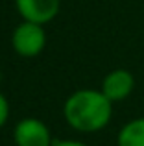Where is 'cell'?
Wrapping results in <instances>:
<instances>
[{"instance_id": "6da1fadb", "label": "cell", "mask_w": 144, "mask_h": 146, "mask_svg": "<svg viewBox=\"0 0 144 146\" xmlns=\"http://www.w3.org/2000/svg\"><path fill=\"white\" fill-rule=\"evenodd\" d=\"M63 117L76 131L96 133L111 122L113 102L102 91L79 89L67 98L63 106Z\"/></svg>"}, {"instance_id": "7a4b0ae2", "label": "cell", "mask_w": 144, "mask_h": 146, "mask_svg": "<svg viewBox=\"0 0 144 146\" xmlns=\"http://www.w3.org/2000/svg\"><path fill=\"white\" fill-rule=\"evenodd\" d=\"M11 44L13 50L22 57H35L46 46V32L43 24L24 21L15 28L11 35Z\"/></svg>"}, {"instance_id": "3957f363", "label": "cell", "mask_w": 144, "mask_h": 146, "mask_svg": "<svg viewBox=\"0 0 144 146\" xmlns=\"http://www.w3.org/2000/svg\"><path fill=\"white\" fill-rule=\"evenodd\" d=\"M13 141L17 146H52V133L39 118H22L13 129Z\"/></svg>"}, {"instance_id": "277c9868", "label": "cell", "mask_w": 144, "mask_h": 146, "mask_svg": "<svg viewBox=\"0 0 144 146\" xmlns=\"http://www.w3.org/2000/svg\"><path fill=\"white\" fill-rule=\"evenodd\" d=\"M133 89H135V76L126 68H115V70L107 72L105 78L102 80L100 87V91L113 104L126 100L133 93Z\"/></svg>"}, {"instance_id": "5b68a950", "label": "cell", "mask_w": 144, "mask_h": 146, "mask_svg": "<svg viewBox=\"0 0 144 146\" xmlns=\"http://www.w3.org/2000/svg\"><path fill=\"white\" fill-rule=\"evenodd\" d=\"M15 6L24 21L46 24L59 13L61 0H15Z\"/></svg>"}, {"instance_id": "8992f818", "label": "cell", "mask_w": 144, "mask_h": 146, "mask_svg": "<svg viewBox=\"0 0 144 146\" xmlns=\"http://www.w3.org/2000/svg\"><path fill=\"white\" fill-rule=\"evenodd\" d=\"M116 146H144V117L133 118L120 128Z\"/></svg>"}, {"instance_id": "52a82bcc", "label": "cell", "mask_w": 144, "mask_h": 146, "mask_svg": "<svg viewBox=\"0 0 144 146\" xmlns=\"http://www.w3.org/2000/svg\"><path fill=\"white\" fill-rule=\"evenodd\" d=\"M7 117H9V104H7L6 96L0 93V128L7 122Z\"/></svg>"}, {"instance_id": "ba28073f", "label": "cell", "mask_w": 144, "mask_h": 146, "mask_svg": "<svg viewBox=\"0 0 144 146\" xmlns=\"http://www.w3.org/2000/svg\"><path fill=\"white\" fill-rule=\"evenodd\" d=\"M52 146H89L85 143H79V141H72V139H67V141H54Z\"/></svg>"}, {"instance_id": "9c48e42d", "label": "cell", "mask_w": 144, "mask_h": 146, "mask_svg": "<svg viewBox=\"0 0 144 146\" xmlns=\"http://www.w3.org/2000/svg\"><path fill=\"white\" fill-rule=\"evenodd\" d=\"M0 78H2V72H0Z\"/></svg>"}]
</instances>
